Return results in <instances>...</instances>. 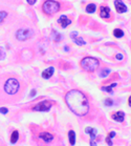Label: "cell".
Listing matches in <instances>:
<instances>
[{"label":"cell","instance_id":"6da1fadb","mask_svg":"<svg viewBox=\"0 0 131 146\" xmlns=\"http://www.w3.org/2000/svg\"><path fill=\"white\" fill-rule=\"evenodd\" d=\"M65 102L69 109L77 116H86L89 110L88 99L82 91L78 89L69 90L65 96Z\"/></svg>","mask_w":131,"mask_h":146},{"label":"cell","instance_id":"7a4b0ae2","mask_svg":"<svg viewBox=\"0 0 131 146\" xmlns=\"http://www.w3.org/2000/svg\"><path fill=\"white\" fill-rule=\"evenodd\" d=\"M20 89V82L16 78L7 79L3 84V91L8 96H15Z\"/></svg>","mask_w":131,"mask_h":146},{"label":"cell","instance_id":"3957f363","mask_svg":"<svg viewBox=\"0 0 131 146\" xmlns=\"http://www.w3.org/2000/svg\"><path fill=\"white\" fill-rule=\"evenodd\" d=\"M99 64H100L99 60L93 57H86V58L82 59V61H81L82 69L85 70L86 72H90V73L95 72L99 67Z\"/></svg>","mask_w":131,"mask_h":146},{"label":"cell","instance_id":"277c9868","mask_svg":"<svg viewBox=\"0 0 131 146\" xmlns=\"http://www.w3.org/2000/svg\"><path fill=\"white\" fill-rule=\"evenodd\" d=\"M42 8L46 15H53L60 9V3L55 0H47L43 3Z\"/></svg>","mask_w":131,"mask_h":146},{"label":"cell","instance_id":"5b68a950","mask_svg":"<svg viewBox=\"0 0 131 146\" xmlns=\"http://www.w3.org/2000/svg\"><path fill=\"white\" fill-rule=\"evenodd\" d=\"M33 35H34V32L32 30H27V28H21L16 32V38L19 41H25V40L29 39L30 37H33Z\"/></svg>","mask_w":131,"mask_h":146},{"label":"cell","instance_id":"8992f818","mask_svg":"<svg viewBox=\"0 0 131 146\" xmlns=\"http://www.w3.org/2000/svg\"><path fill=\"white\" fill-rule=\"evenodd\" d=\"M51 105H53L51 102L48 101V100L41 101V102H39L38 104H36L33 107V110H35V111H47V110L50 109Z\"/></svg>","mask_w":131,"mask_h":146},{"label":"cell","instance_id":"52a82bcc","mask_svg":"<svg viewBox=\"0 0 131 146\" xmlns=\"http://www.w3.org/2000/svg\"><path fill=\"white\" fill-rule=\"evenodd\" d=\"M114 5H116V9L119 14H123V13L127 12V6L124 4V2L122 0H116Z\"/></svg>","mask_w":131,"mask_h":146},{"label":"cell","instance_id":"ba28073f","mask_svg":"<svg viewBox=\"0 0 131 146\" xmlns=\"http://www.w3.org/2000/svg\"><path fill=\"white\" fill-rule=\"evenodd\" d=\"M58 23H59V24H60L63 28H65L66 26H68V25L71 23V21H70V20H69V19H68L65 15H62V16L58 19Z\"/></svg>","mask_w":131,"mask_h":146},{"label":"cell","instance_id":"9c48e42d","mask_svg":"<svg viewBox=\"0 0 131 146\" xmlns=\"http://www.w3.org/2000/svg\"><path fill=\"white\" fill-rule=\"evenodd\" d=\"M39 138H40V139H42L44 142L48 143V142L53 141V139H54V136H53L51 134H49V133H46V132H44V133H41V134L39 135Z\"/></svg>","mask_w":131,"mask_h":146},{"label":"cell","instance_id":"30bf717a","mask_svg":"<svg viewBox=\"0 0 131 146\" xmlns=\"http://www.w3.org/2000/svg\"><path fill=\"white\" fill-rule=\"evenodd\" d=\"M112 119L117 122H123L125 119V114L123 111H117L112 115Z\"/></svg>","mask_w":131,"mask_h":146},{"label":"cell","instance_id":"8fae6325","mask_svg":"<svg viewBox=\"0 0 131 146\" xmlns=\"http://www.w3.org/2000/svg\"><path fill=\"white\" fill-rule=\"evenodd\" d=\"M100 15L102 18H109L110 17V8L108 6H102Z\"/></svg>","mask_w":131,"mask_h":146},{"label":"cell","instance_id":"7c38bea8","mask_svg":"<svg viewBox=\"0 0 131 146\" xmlns=\"http://www.w3.org/2000/svg\"><path fill=\"white\" fill-rule=\"evenodd\" d=\"M54 72H55V69H54V67H48V69H46L45 71H43L42 77H43L44 79H49V78L53 76Z\"/></svg>","mask_w":131,"mask_h":146},{"label":"cell","instance_id":"4fadbf2b","mask_svg":"<svg viewBox=\"0 0 131 146\" xmlns=\"http://www.w3.org/2000/svg\"><path fill=\"white\" fill-rule=\"evenodd\" d=\"M85 132L90 135V141H95L96 136H97V129H95L92 127H86L85 128Z\"/></svg>","mask_w":131,"mask_h":146},{"label":"cell","instance_id":"5bb4252c","mask_svg":"<svg viewBox=\"0 0 131 146\" xmlns=\"http://www.w3.org/2000/svg\"><path fill=\"white\" fill-rule=\"evenodd\" d=\"M68 139H69L70 145H75L76 144V133L74 130H69V133H68Z\"/></svg>","mask_w":131,"mask_h":146},{"label":"cell","instance_id":"9a60e30c","mask_svg":"<svg viewBox=\"0 0 131 146\" xmlns=\"http://www.w3.org/2000/svg\"><path fill=\"white\" fill-rule=\"evenodd\" d=\"M18 139H19V133L17 130L13 132V134L11 135V143L12 144H15L18 141Z\"/></svg>","mask_w":131,"mask_h":146},{"label":"cell","instance_id":"2e32d148","mask_svg":"<svg viewBox=\"0 0 131 146\" xmlns=\"http://www.w3.org/2000/svg\"><path fill=\"white\" fill-rule=\"evenodd\" d=\"M96 8H97L96 4H93V3H90V4H88V5L86 6V12L91 14V13H95V12H96Z\"/></svg>","mask_w":131,"mask_h":146},{"label":"cell","instance_id":"e0dca14e","mask_svg":"<svg viewBox=\"0 0 131 146\" xmlns=\"http://www.w3.org/2000/svg\"><path fill=\"white\" fill-rule=\"evenodd\" d=\"M51 37H53V40H55V41H60L61 40V38H62V36L58 33V32H56V31H53V33H51Z\"/></svg>","mask_w":131,"mask_h":146},{"label":"cell","instance_id":"ac0fdd59","mask_svg":"<svg viewBox=\"0 0 131 146\" xmlns=\"http://www.w3.org/2000/svg\"><path fill=\"white\" fill-rule=\"evenodd\" d=\"M113 35H114V37H117V38H122V37L124 36V32H123L122 30H120V28H116V30L113 31Z\"/></svg>","mask_w":131,"mask_h":146},{"label":"cell","instance_id":"d6986e66","mask_svg":"<svg viewBox=\"0 0 131 146\" xmlns=\"http://www.w3.org/2000/svg\"><path fill=\"white\" fill-rule=\"evenodd\" d=\"M74 41H75V43L77 44V45H85L86 44V41L83 39V38H81V37H77L76 39H74Z\"/></svg>","mask_w":131,"mask_h":146},{"label":"cell","instance_id":"ffe728a7","mask_svg":"<svg viewBox=\"0 0 131 146\" xmlns=\"http://www.w3.org/2000/svg\"><path fill=\"white\" fill-rule=\"evenodd\" d=\"M114 86H117V83H112V84L109 85V86H103V87H102V90L107 91V93H112V88H113Z\"/></svg>","mask_w":131,"mask_h":146},{"label":"cell","instance_id":"44dd1931","mask_svg":"<svg viewBox=\"0 0 131 146\" xmlns=\"http://www.w3.org/2000/svg\"><path fill=\"white\" fill-rule=\"evenodd\" d=\"M6 16H7V13L6 12H0V23L3 22V20L6 18Z\"/></svg>","mask_w":131,"mask_h":146},{"label":"cell","instance_id":"7402d4cb","mask_svg":"<svg viewBox=\"0 0 131 146\" xmlns=\"http://www.w3.org/2000/svg\"><path fill=\"white\" fill-rule=\"evenodd\" d=\"M104 104H105L106 106H111V105L113 104V101H112L111 99H106L105 102H104Z\"/></svg>","mask_w":131,"mask_h":146},{"label":"cell","instance_id":"603a6c76","mask_svg":"<svg viewBox=\"0 0 131 146\" xmlns=\"http://www.w3.org/2000/svg\"><path fill=\"white\" fill-rule=\"evenodd\" d=\"M109 73H110L109 70H104V71H102V73H101V77H106V76H108V74Z\"/></svg>","mask_w":131,"mask_h":146},{"label":"cell","instance_id":"cb8c5ba5","mask_svg":"<svg viewBox=\"0 0 131 146\" xmlns=\"http://www.w3.org/2000/svg\"><path fill=\"white\" fill-rule=\"evenodd\" d=\"M7 108H5V107H0V113L1 114H3V115H6L7 114Z\"/></svg>","mask_w":131,"mask_h":146},{"label":"cell","instance_id":"d4e9b609","mask_svg":"<svg viewBox=\"0 0 131 146\" xmlns=\"http://www.w3.org/2000/svg\"><path fill=\"white\" fill-rule=\"evenodd\" d=\"M4 57H5V53L2 50V47H0V59H3Z\"/></svg>","mask_w":131,"mask_h":146},{"label":"cell","instance_id":"484cf974","mask_svg":"<svg viewBox=\"0 0 131 146\" xmlns=\"http://www.w3.org/2000/svg\"><path fill=\"white\" fill-rule=\"evenodd\" d=\"M78 36V32H74V33H71L70 34V37L72 38V39H76V37Z\"/></svg>","mask_w":131,"mask_h":146},{"label":"cell","instance_id":"4316f807","mask_svg":"<svg viewBox=\"0 0 131 146\" xmlns=\"http://www.w3.org/2000/svg\"><path fill=\"white\" fill-rule=\"evenodd\" d=\"M106 142H107V144H108L109 146L112 145V141H111V139H110V138H108V137L106 138Z\"/></svg>","mask_w":131,"mask_h":146},{"label":"cell","instance_id":"83f0119b","mask_svg":"<svg viewBox=\"0 0 131 146\" xmlns=\"http://www.w3.org/2000/svg\"><path fill=\"white\" fill-rule=\"evenodd\" d=\"M114 136H116V133H114V132H111V133H110V134L108 135V138H110V139H112V138H113Z\"/></svg>","mask_w":131,"mask_h":146},{"label":"cell","instance_id":"f1b7e54d","mask_svg":"<svg viewBox=\"0 0 131 146\" xmlns=\"http://www.w3.org/2000/svg\"><path fill=\"white\" fill-rule=\"evenodd\" d=\"M27 2H28V4H30V5H34L35 3H36V0H26Z\"/></svg>","mask_w":131,"mask_h":146},{"label":"cell","instance_id":"f546056e","mask_svg":"<svg viewBox=\"0 0 131 146\" xmlns=\"http://www.w3.org/2000/svg\"><path fill=\"white\" fill-rule=\"evenodd\" d=\"M35 95H36V89H33L32 93H30V97H34Z\"/></svg>","mask_w":131,"mask_h":146},{"label":"cell","instance_id":"4dcf8cb0","mask_svg":"<svg viewBox=\"0 0 131 146\" xmlns=\"http://www.w3.org/2000/svg\"><path fill=\"white\" fill-rule=\"evenodd\" d=\"M90 146H97V143L95 141H90Z\"/></svg>","mask_w":131,"mask_h":146},{"label":"cell","instance_id":"1f68e13d","mask_svg":"<svg viewBox=\"0 0 131 146\" xmlns=\"http://www.w3.org/2000/svg\"><path fill=\"white\" fill-rule=\"evenodd\" d=\"M117 59L122 60V59H123V56H122V55H118V56H117Z\"/></svg>","mask_w":131,"mask_h":146},{"label":"cell","instance_id":"d6a6232c","mask_svg":"<svg viewBox=\"0 0 131 146\" xmlns=\"http://www.w3.org/2000/svg\"><path fill=\"white\" fill-rule=\"evenodd\" d=\"M128 104H129V106L131 107V96L129 97V99H128Z\"/></svg>","mask_w":131,"mask_h":146},{"label":"cell","instance_id":"836d02e7","mask_svg":"<svg viewBox=\"0 0 131 146\" xmlns=\"http://www.w3.org/2000/svg\"><path fill=\"white\" fill-rule=\"evenodd\" d=\"M0 146H4V145H3V143H2V141H1V140H0Z\"/></svg>","mask_w":131,"mask_h":146}]
</instances>
